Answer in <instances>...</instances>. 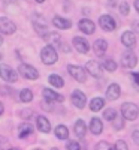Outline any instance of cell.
<instances>
[{
  "label": "cell",
  "mask_w": 139,
  "mask_h": 150,
  "mask_svg": "<svg viewBox=\"0 0 139 150\" xmlns=\"http://www.w3.org/2000/svg\"><path fill=\"white\" fill-rule=\"evenodd\" d=\"M87 132V126H85V122L84 120H77L75 122V134H77L78 138H84Z\"/></svg>",
  "instance_id": "obj_20"
},
{
  "label": "cell",
  "mask_w": 139,
  "mask_h": 150,
  "mask_svg": "<svg viewBox=\"0 0 139 150\" xmlns=\"http://www.w3.org/2000/svg\"><path fill=\"white\" fill-rule=\"evenodd\" d=\"M117 116H118V114H117V111L114 110V108H108V110L103 111V119L108 120V122H114Z\"/></svg>",
  "instance_id": "obj_27"
},
{
  "label": "cell",
  "mask_w": 139,
  "mask_h": 150,
  "mask_svg": "<svg viewBox=\"0 0 139 150\" xmlns=\"http://www.w3.org/2000/svg\"><path fill=\"white\" fill-rule=\"evenodd\" d=\"M105 69L109 71V72H114V71L117 69V63L114 60H106L105 62Z\"/></svg>",
  "instance_id": "obj_31"
},
{
  "label": "cell",
  "mask_w": 139,
  "mask_h": 150,
  "mask_svg": "<svg viewBox=\"0 0 139 150\" xmlns=\"http://www.w3.org/2000/svg\"><path fill=\"white\" fill-rule=\"evenodd\" d=\"M120 86L118 84H111L108 87V90H106V98L109 99V101H115V99L120 98Z\"/></svg>",
  "instance_id": "obj_16"
},
{
  "label": "cell",
  "mask_w": 139,
  "mask_h": 150,
  "mask_svg": "<svg viewBox=\"0 0 139 150\" xmlns=\"http://www.w3.org/2000/svg\"><path fill=\"white\" fill-rule=\"evenodd\" d=\"M33 26H34L36 32L39 33V35H42V36H45V35L49 33L48 32V24H46L45 20H42V17H36L33 20Z\"/></svg>",
  "instance_id": "obj_8"
},
{
  "label": "cell",
  "mask_w": 139,
  "mask_h": 150,
  "mask_svg": "<svg viewBox=\"0 0 139 150\" xmlns=\"http://www.w3.org/2000/svg\"><path fill=\"white\" fill-rule=\"evenodd\" d=\"M32 114H33V111H32V110H24V111H21V116H22L24 119H30Z\"/></svg>",
  "instance_id": "obj_35"
},
{
  "label": "cell",
  "mask_w": 139,
  "mask_h": 150,
  "mask_svg": "<svg viewBox=\"0 0 139 150\" xmlns=\"http://www.w3.org/2000/svg\"><path fill=\"white\" fill-rule=\"evenodd\" d=\"M36 2H37V3H42V2H45V0H36Z\"/></svg>",
  "instance_id": "obj_40"
},
{
  "label": "cell",
  "mask_w": 139,
  "mask_h": 150,
  "mask_svg": "<svg viewBox=\"0 0 139 150\" xmlns=\"http://www.w3.org/2000/svg\"><path fill=\"white\" fill-rule=\"evenodd\" d=\"M69 74H70L72 77H73L75 80H77V81H79V83L85 81V78H87V74H85L84 68H81V66L70 65V66H69Z\"/></svg>",
  "instance_id": "obj_6"
},
{
  "label": "cell",
  "mask_w": 139,
  "mask_h": 150,
  "mask_svg": "<svg viewBox=\"0 0 139 150\" xmlns=\"http://www.w3.org/2000/svg\"><path fill=\"white\" fill-rule=\"evenodd\" d=\"M73 45H75V48L78 50V53H81V54H87L88 53V42L84 39V38H79V36H75L73 38Z\"/></svg>",
  "instance_id": "obj_11"
},
{
  "label": "cell",
  "mask_w": 139,
  "mask_h": 150,
  "mask_svg": "<svg viewBox=\"0 0 139 150\" xmlns=\"http://www.w3.org/2000/svg\"><path fill=\"white\" fill-rule=\"evenodd\" d=\"M34 150H41V149H34Z\"/></svg>",
  "instance_id": "obj_43"
},
{
  "label": "cell",
  "mask_w": 139,
  "mask_h": 150,
  "mask_svg": "<svg viewBox=\"0 0 139 150\" xmlns=\"http://www.w3.org/2000/svg\"><path fill=\"white\" fill-rule=\"evenodd\" d=\"M78 26H79V30L84 32V33H87V35H91L94 32V29H96L94 23L90 21V20H81Z\"/></svg>",
  "instance_id": "obj_14"
},
{
  "label": "cell",
  "mask_w": 139,
  "mask_h": 150,
  "mask_svg": "<svg viewBox=\"0 0 139 150\" xmlns=\"http://www.w3.org/2000/svg\"><path fill=\"white\" fill-rule=\"evenodd\" d=\"M132 27H133L135 32H139V20H136V21L132 23Z\"/></svg>",
  "instance_id": "obj_37"
},
{
  "label": "cell",
  "mask_w": 139,
  "mask_h": 150,
  "mask_svg": "<svg viewBox=\"0 0 139 150\" xmlns=\"http://www.w3.org/2000/svg\"><path fill=\"white\" fill-rule=\"evenodd\" d=\"M41 59H42V62L45 65H54L57 62V59H58V56H57V51L54 50V47L46 45L41 53Z\"/></svg>",
  "instance_id": "obj_1"
},
{
  "label": "cell",
  "mask_w": 139,
  "mask_h": 150,
  "mask_svg": "<svg viewBox=\"0 0 139 150\" xmlns=\"http://www.w3.org/2000/svg\"><path fill=\"white\" fill-rule=\"evenodd\" d=\"M135 8H136V11L139 12V0H135Z\"/></svg>",
  "instance_id": "obj_39"
},
{
  "label": "cell",
  "mask_w": 139,
  "mask_h": 150,
  "mask_svg": "<svg viewBox=\"0 0 139 150\" xmlns=\"http://www.w3.org/2000/svg\"><path fill=\"white\" fill-rule=\"evenodd\" d=\"M90 131L94 134V135H99L100 132L103 131V125H102V120L97 119V117H93L91 122H90Z\"/></svg>",
  "instance_id": "obj_19"
},
{
  "label": "cell",
  "mask_w": 139,
  "mask_h": 150,
  "mask_svg": "<svg viewBox=\"0 0 139 150\" xmlns=\"http://www.w3.org/2000/svg\"><path fill=\"white\" fill-rule=\"evenodd\" d=\"M72 102H73V105L77 108H84L85 104H87V98H85V95L81 90H75L72 93Z\"/></svg>",
  "instance_id": "obj_9"
},
{
  "label": "cell",
  "mask_w": 139,
  "mask_h": 150,
  "mask_svg": "<svg viewBox=\"0 0 139 150\" xmlns=\"http://www.w3.org/2000/svg\"><path fill=\"white\" fill-rule=\"evenodd\" d=\"M20 99H21L22 102H30L32 99H33L32 90H30V89H22V90L20 92Z\"/></svg>",
  "instance_id": "obj_26"
},
{
  "label": "cell",
  "mask_w": 139,
  "mask_h": 150,
  "mask_svg": "<svg viewBox=\"0 0 139 150\" xmlns=\"http://www.w3.org/2000/svg\"><path fill=\"white\" fill-rule=\"evenodd\" d=\"M100 23V27H102L103 30L106 32H112L114 29H115V21H114V18L111 15H102L99 20Z\"/></svg>",
  "instance_id": "obj_10"
},
{
  "label": "cell",
  "mask_w": 139,
  "mask_h": 150,
  "mask_svg": "<svg viewBox=\"0 0 139 150\" xmlns=\"http://www.w3.org/2000/svg\"><path fill=\"white\" fill-rule=\"evenodd\" d=\"M44 98L45 99H48V102H63V98L61 95H58V93H55L54 90H49V89H44Z\"/></svg>",
  "instance_id": "obj_13"
},
{
  "label": "cell",
  "mask_w": 139,
  "mask_h": 150,
  "mask_svg": "<svg viewBox=\"0 0 139 150\" xmlns=\"http://www.w3.org/2000/svg\"><path fill=\"white\" fill-rule=\"evenodd\" d=\"M105 105V101L102 98H94L91 99V102H90V110L91 111H99V110H102Z\"/></svg>",
  "instance_id": "obj_25"
},
{
  "label": "cell",
  "mask_w": 139,
  "mask_h": 150,
  "mask_svg": "<svg viewBox=\"0 0 139 150\" xmlns=\"http://www.w3.org/2000/svg\"><path fill=\"white\" fill-rule=\"evenodd\" d=\"M15 24L12 23L11 20H8L6 17H2L0 18V30H2L3 35H11V33H14L15 32Z\"/></svg>",
  "instance_id": "obj_7"
},
{
  "label": "cell",
  "mask_w": 139,
  "mask_h": 150,
  "mask_svg": "<svg viewBox=\"0 0 139 150\" xmlns=\"http://www.w3.org/2000/svg\"><path fill=\"white\" fill-rule=\"evenodd\" d=\"M87 71L90 72L93 77L102 78V68H100V65L96 63V62H88V63H87Z\"/></svg>",
  "instance_id": "obj_15"
},
{
  "label": "cell",
  "mask_w": 139,
  "mask_h": 150,
  "mask_svg": "<svg viewBox=\"0 0 139 150\" xmlns=\"http://www.w3.org/2000/svg\"><path fill=\"white\" fill-rule=\"evenodd\" d=\"M36 122H37V129H39L41 132L48 134L49 131H51V125H49V122H48V119H46V117L39 116V117L36 119Z\"/></svg>",
  "instance_id": "obj_17"
},
{
  "label": "cell",
  "mask_w": 139,
  "mask_h": 150,
  "mask_svg": "<svg viewBox=\"0 0 139 150\" xmlns=\"http://www.w3.org/2000/svg\"><path fill=\"white\" fill-rule=\"evenodd\" d=\"M51 150H58V149H55V147H54V149H51Z\"/></svg>",
  "instance_id": "obj_42"
},
{
  "label": "cell",
  "mask_w": 139,
  "mask_h": 150,
  "mask_svg": "<svg viewBox=\"0 0 139 150\" xmlns=\"http://www.w3.org/2000/svg\"><path fill=\"white\" fill-rule=\"evenodd\" d=\"M132 78L136 84H139V74H132Z\"/></svg>",
  "instance_id": "obj_38"
},
{
  "label": "cell",
  "mask_w": 139,
  "mask_h": 150,
  "mask_svg": "<svg viewBox=\"0 0 139 150\" xmlns=\"http://www.w3.org/2000/svg\"><path fill=\"white\" fill-rule=\"evenodd\" d=\"M33 126L32 125H29V123H24V125H21L20 126V129H18V135H20V138H27L29 135H32L33 134Z\"/></svg>",
  "instance_id": "obj_23"
},
{
  "label": "cell",
  "mask_w": 139,
  "mask_h": 150,
  "mask_svg": "<svg viewBox=\"0 0 139 150\" xmlns=\"http://www.w3.org/2000/svg\"><path fill=\"white\" fill-rule=\"evenodd\" d=\"M121 114H123V117L126 120H135L138 117V114H139V110L132 102H124L121 105Z\"/></svg>",
  "instance_id": "obj_2"
},
{
  "label": "cell",
  "mask_w": 139,
  "mask_h": 150,
  "mask_svg": "<svg viewBox=\"0 0 139 150\" xmlns=\"http://www.w3.org/2000/svg\"><path fill=\"white\" fill-rule=\"evenodd\" d=\"M121 42L123 45H126L127 48H133L136 45V36L132 32H124L121 36Z\"/></svg>",
  "instance_id": "obj_12"
},
{
  "label": "cell",
  "mask_w": 139,
  "mask_h": 150,
  "mask_svg": "<svg viewBox=\"0 0 139 150\" xmlns=\"http://www.w3.org/2000/svg\"><path fill=\"white\" fill-rule=\"evenodd\" d=\"M0 74H2V78L5 80V81H8V83H15L18 78H17V72L12 69V68H9L8 65H0Z\"/></svg>",
  "instance_id": "obj_3"
},
{
  "label": "cell",
  "mask_w": 139,
  "mask_h": 150,
  "mask_svg": "<svg viewBox=\"0 0 139 150\" xmlns=\"http://www.w3.org/2000/svg\"><path fill=\"white\" fill-rule=\"evenodd\" d=\"M124 117H123V114H118L117 117H115V120H114L112 123H114V128L115 129H121L123 126H124V120H123Z\"/></svg>",
  "instance_id": "obj_30"
},
{
  "label": "cell",
  "mask_w": 139,
  "mask_h": 150,
  "mask_svg": "<svg viewBox=\"0 0 139 150\" xmlns=\"http://www.w3.org/2000/svg\"><path fill=\"white\" fill-rule=\"evenodd\" d=\"M129 5L127 3H126V2H123V3H120V12H121V14L123 15H127L129 14Z\"/></svg>",
  "instance_id": "obj_34"
},
{
  "label": "cell",
  "mask_w": 139,
  "mask_h": 150,
  "mask_svg": "<svg viewBox=\"0 0 139 150\" xmlns=\"http://www.w3.org/2000/svg\"><path fill=\"white\" fill-rule=\"evenodd\" d=\"M44 39L48 42V45H51V47H53V45L60 47V44H61V42H60V36H58L55 32H49L48 35L44 36Z\"/></svg>",
  "instance_id": "obj_21"
},
{
  "label": "cell",
  "mask_w": 139,
  "mask_h": 150,
  "mask_svg": "<svg viewBox=\"0 0 139 150\" xmlns=\"http://www.w3.org/2000/svg\"><path fill=\"white\" fill-rule=\"evenodd\" d=\"M115 149H117V150H129L127 144H126L123 140H118V141L115 143Z\"/></svg>",
  "instance_id": "obj_33"
},
{
  "label": "cell",
  "mask_w": 139,
  "mask_h": 150,
  "mask_svg": "<svg viewBox=\"0 0 139 150\" xmlns=\"http://www.w3.org/2000/svg\"><path fill=\"white\" fill-rule=\"evenodd\" d=\"M53 24H54L57 29H70L72 27V21L65 20V18H61V17H54Z\"/></svg>",
  "instance_id": "obj_22"
},
{
  "label": "cell",
  "mask_w": 139,
  "mask_h": 150,
  "mask_svg": "<svg viewBox=\"0 0 139 150\" xmlns=\"http://www.w3.org/2000/svg\"><path fill=\"white\" fill-rule=\"evenodd\" d=\"M94 150H117L115 147H114L112 144H109L108 141H100L96 144V149Z\"/></svg>",
  "instance_id": "obj_29"
},
{
  "label": "cell",
  "mask_w": 139,
  "mask_h": 150,
  "mask_svg": "<svg viewBox=\"0 0 139 150\" xmlns=\"http://www.w3.org/2000/svg\"><path fill=\"white\" fill-rule=\"evenodd\" d=\"M18 71H20V74L22 75L24 78H27V80H36L37 77H39V72H37L33 66H30V65H20V68H18Z\"/></svg>",
  "instance_id": "obj_4"
},
{
  "label": "cell",
  "mask_w": 139,
  "mask_h": 150,
  "mask_svg": "<svg viewBox=\"0 0 139 150\" xmlns=\"http://www.w3.org/2000/svg\"><path fill=\"white\" fill-rule=\"evenodd\" d=\"M93 48H94V53H96L97 56H103L105 51L108 50V42L103 41V39H97V41L94 42Z\"/></svg>",
  "instance_id": "obj_18"
},
{
  "label": "cell",
  "mask_w": 139,
  "mask_h": 150,
  "mask_svg": "<svg viewBox=\"0 0 139 150\" xmlns=\"http://www.w3.org/2000/svg\"><path fill=\"white\" fill-rule=\"evenodd\" d=\"M55 137L58 140H66L69 137V131H67V128L65 126V125H58V126L55 128Z\"/></svg>",
  "instance_id": "obj_24"
},
{
  "label": "cell",
  "mask_w": 139,
  "mask_h": 150,
  "mask_svg": "<svg viewBox=\"0 0 139 150\" xmlns=\"http://www.w3.org/2000/svg\"><path fill=\"white\" fill-rule=\"evenodd\" d=\"M48 80H49V83H51L53 86H55V87H63V86H65V81H63V78L58 77V75H55V74L49 75Z\"/></svg>",
  "instance_id": "obj_28"
},
{
  "label": "cell",
  "mask_w": 139,
  "mask_h": 150,
  "mask_svg": "<svg viewBox=\"0 0 139 150\" xmlns=\"http://www.w3.org/2000/svg\"><path fill=\"white\" fill-rule=\"evenodd\" d=\"M66 149H67V150H81V147H79V144H78L77 141H67Z\"/></svg>",
  "instance_id": "obj_32"
},
{
  "label": "cell",
  "mask_w": 139,
  "mask_h": 150,
  "mask_svg": "<svg viewBox=\"0 0 139 150\" xmlns=\"http://www.w3.org/2000/svg\"><path fill=\"white\" fill-rule=\"evenodd\" d=\"M121 65L124 66V68H135L136 66V62H138V59H136V56L132 53V51H124L123 54H121Z\"/></svg>",
  "instance_id": "obj_5"
},
{
  "label": "cell",
  "mask_w": 139,
  "mask_h": 150,
  "mask_svg": "<svg viewBox=\"0 0 139 150\" xmlns=\"http://www.w3.org/2000/svg\"><path fill=\"white\" fill-rule=\"evenodd\" d=\"M132 138H133V141L139 146V131H135V132L132 134Z\"/></svg>",
  "instance_id": "obj_36"
},
{
  "label": "cell",
  "mask_w": 139,
  "mask_h": 150,
  "mask_svg": "<svg viewBox=\"0 0 139 150\" xmlns=\"http://www.w3.org/2000/svg\"><path fill=\"white\" fill-rule=\"evenodd\" d=\"M9 150H20V149H9Z\"/></svg>",
  "instance_id": "obj_41"
}]
</instances>
